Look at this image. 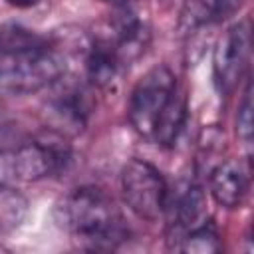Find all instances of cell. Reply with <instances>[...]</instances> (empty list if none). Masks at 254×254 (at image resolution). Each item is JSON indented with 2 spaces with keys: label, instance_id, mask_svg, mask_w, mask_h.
Returning <instances> with one entry per match:
<instances>
[{
  "label": "cell",
  "instance_id": "cell-1",
  "mask_svg": "<svg viewBox=\"0 0 254 254\" xmlns=\"http://www.w3.org/2000/svg\"><path fill=\"white\" fill-rule=\"evenodd\" d=\"M58 224L85 250H113L129 234L115 200L97 187H79L56 208Z\"/></svg>",
  "mask_w": 254,
  "mask_h": 254
},
{
  "label": "cell",
  "instance_id": "cell-7",
  "mask_svg": "<svg viewBox=\"0 0 254 254\" xmlns=\"http://www.w3.org/2000/svg\"><path fill=\"white\" fill-rule=\"evenodd\" d=\"M250 171L240 159L220 161L208 173V192L224 208H240L248 196Z\"/></svg>",
  "mask_w": 254,
  "mask_h": 254
},
{
  "label": "cell",
  "instance_id": "cell-10",
  "mask_svg": "<svg viewBox=\"0 0 254 254\" xmlns=\"http://www.w3.org/2000/svg\"><path fill=\"white\" fill-rule=\"evenodd\" d=\"M121 69H123V64L113 44L109 42V38H99L89 44V50L85 56V73L91 85L111 87V83L117 79Z\"/></svg>",
  "mask_w": 254,
  "mask_h": 254
},
{
  "label": "cell",
  "instance_id": "cell-2",
  "mask_svg": "<svg viewBox=\"0 0 254 254\" xmlns=\"http://www.w3.org/2000/svg\"><path fill=\"white\" fill-rule=\"evenodd\" d=\"M64 73L65 60L50 44L14 56H0V91L4 93H36L58 83Z\"/></svg>",
  "mask_w": 254,
  "mask_h": 254
},
{
  "label": "cell",
  "instance_id": "cell-3",
  "mask_svg": "<svg viewBox=\"0 0 254 254\" xmlns=\"http://www.w3.org/2000/svg\"><path fill=\"white\" fill-rule=\"evenodd\" d=\"M177 77L167 65H155L135 83L129 103L127 117L131 127L145 139L155 137V131L169 111L173 101L177 99Z\"/></svg>",
  "mask_w": 254,
  "mask_h": 254
},
{
  "label": "cell",
  "instance_id": "cell-18",
  "mask_svg": "<svg viewBox=\"0 0 254 254\" xmlns=\"http://www.w3.org/2000/svg\"><path fill=\"white\" fill-rule=\"evenodd\" d=\"M101 2H107V4H111L115 8H121V6H127L129 4V0H101Z\"/></svg>",
  "mask_w": 254,
  "mask_h": 254
},
{
  "label": "cell",
  "instance_id": "cell-16",
  "mask_svg": "<svg viewBox=\"0 0 254 254\" xmlns=\"http://www.w3.org/2000/svg\"><path fill=\"white\" fill-rule=\"evenodd\" d=\"M16 179V167H14V153L12 151H0V187L10 185V181Z\"/></svg>",
  "mask_w": 254,
  "mask_h": 254
},
{
  "label": "cell",
  "instance_id": "cell-17",
  "mask_svg": "<svg viewBox=\"0 0 254 254\" xmlns=\"http://www.w3.org/2000/svg\"><path fill=\"white\" fill-rule=\"evenodd\" d=\"M10 6H14V8H20V10H26V8H32V6H36L40 0H6Z\"/></svg>",
  "mask_w": 254,
  "mask_h": 254
},
{
  "label": "cell",
  "instance_id": "cell-14",
  "mask_svg": "<svg viewBox=\"0 0 254 254\" xmlns=\"http://www.w3.org/2000/svg\"><path fill=\"white\" fill-rule=\"evenodd\" d=\"M28 214V198L10 185L0 187V236L16 230Z\"/></svg>",
  "mask_w": 254,
  "mask_h": 254
},
{
  "label": "cell",
  "instance_id": "cell-9",
  "mask_svg": "<svg viewBox=\"0 0 254 254\" xmlns=\"http://www.w3.org/2000/svg\"><path fill=\"white\" fill-rule=\"evenodd\" d=\"M48 111L56 123L52 129L60 131L62 135H69L79 133L85 127L91 113V103L81 87H64L50 99Z\"/></svg>",
  "mask_w": 254,
  "mask_h": 254
},
{
  "label": "cell",
  "instance_id": "cell-4",
  "mask_svg": "<svg viewBox=\"0 0 254 254\" xmlns=\"http://www.w3.org/2000/svg\"><path fill=\"white\" fill-rule=\"evenodd\" d=\"M121 194L131 212L143 220H157L165 214L169 187L157 167L143 159H131L123 165Z\"/></svg>",
  "mask_w": 254,
  "mask_h": 254
},
{
  "label": "cell",
  "instance_id": "cell-11",
  "mask_svg": "<svg viewBox=\"0 0 254 254\" xmlns=\"http://www.w3.org/2000/svg\"><path fill=\"white\" fill-rule=\"evenodd\" d=\"M242 0H187L181 12V26L194 30L226 20L240 8Z\"/></svg>",
  "mask_w": 254,
  "mask_h": 254
},
{
  "label": "cell",
  "instance_id": "cell-6",
  "mask_svg": "<svg viewBox=\"0 0 254 254\" xmlns=\"http://www.w3.org/2000/svg\"><path fill=\"white\" fill-rule=\"evenodd\" d=\"M252 32L248 18L234 22L218 38L212 56V71L216 87L222 93H230L240 83L250 62Z\"/></svg>",
  "mask_w": 254,
  "mask_h": 254
},
{
  "label": "cell",
  "instance_id": "cell-8",
  "mask_svg": "<svg viewBox=\"0 0 254 254\" xmlns=\"http://www.w3.org/2000/svg\"><path fill=\"white\" fill-rule=\"evenodd\" d=\"M204 212H206V198L200 185L183 183L175 190H169L167 206H165V214L169 218V230L173 232L169 240L202 222Z\"/></svg>",
  "mask_w": 254,
  "mask_h": 254
},
{
  "label": "cell",
  "instance_id": "cell-13",
  "mask_svg": "<svg viewBox=\"0 0 254 254\" xmlns=\"http://www.w3.org/2000/svg\"><path fill=\"white\" fill-rule=\"evenodd\" d=\"M50 44L42 34L26 28L20 22L0 24V56H14L22 52H30Z\"/></svg>",
  "mask_w": 254,
  "mask_h": 254
},
{
  "label": "cell",
  "instance_id": "cell-12",
  "mask_svg": "<svg viewBox=\"0 0 254 254\" xmlns=\"http://www.w3.org/2000/svg\"><path fill=\"white\" fill-rule=\"evenodd\" d=\"M171 248L187 254H210L222 248L220 234L210 220H202L196 226L181 232L171 240Z\"/></svg>",
  "mask_w": 254,
  "mask_h": 254
},
{
  "label": "cell",
  "instance_id": "cell-15",
  "mask_svg": "<svg viewBox=\"0 0 254 254\" xmlns=\"http://www.w3.org/2000/svg\"><path fill=\"white\" fill-rule=\"evenodd\" d=\"M236 131L240 141L250 147L252 143V93H250V83L244 89L242 101L238 105V117H236Z\"/></svg>",
  "mask_w": 254,
  "mask_h": 254
},
{
  "label": "cell",
  "instance_id": "cell-5",
  "mask_svg": "<svg viewBox=\"0 0 254 254\" xmlns=\"http://www.w3.org/2000/svg\"><path fill=\"white\" fill-rule=\"evenodd\" d=\"M12 153L16 179L20 181H42L48 177H58L64 175L71 165V147L65 135L54 129L30 139Z\"/></svg>",
  "mask_w": 254,
  "mask_h": 254
}]
</instances>
